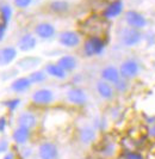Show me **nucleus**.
<instances>
[{"label": "nucleus", "instance_id": "28", "mask_svg": "<svg viewBox=\"0 0 155 159\" xmlns=\"http://www.w3.org/2000/svg\"><path fill=\"white\" fill-rule=\"evenodd\" d=\"M32 1L33 0H13V4H15L16 7L24 10V8L29 7L31 4H32Z\"/></svg>", "mask_w": 155, "mask_h": 159}, {"label": "nucleus", "instance_id": "27", "mask_svg": "<svg viewBox=\"0 0 155 159\" xmlns=\"http://www.w3.org/2000/svg\"><path fill=\"white\" fill-rule=\"evenodd\" d=\"M123 158L124 159H144L143 156L136 151H131V150H126L123 153Z\"/></svg>", "mask_w": 155, "mask_h": 159}, {"label": "nucleus", "instance_id": "17", "mask_svg": "<svg viewBox=\"0 0 155 159\" xmlns=\"http://www.w3.org/2000/svg\"><path fill=\"white\" fill-rule=\"evenodd\" d=\"M17 57V49L15 47H2L0 48V66H8L13 62Z\"/></svg>", "mask_w": 155, "mask_h": 159}, {"label": "nucleus", "instance_id": "2", "mask_svg": "<svg viewBox=\"0 0 155 159\" xmlns=\"http://www.w3.org/2000/svg\"><path fill=\"white\" fill-rule=\"evenodd\" d=\"M118 68L121 73V78L129 80V81L137 78L142 71L141 64L136 59H125L124 61L121 62Z\"/></svg>", "mask_w": 155, "mask_h": 159}, {"label": "nucleus", "instance_id": "1", "mask_svg": "<svg viewBox=\"0 0 155 159\" xmlns=\"http://www.w3.org/2000/svg\"><path fill=\"white\" fill-rule=\"evenodd\" d=\"M143 34L141 30L132 29L130 26H124L118 32V40L121 44L126 48H134L139 46L140 43L143 41Z\"/></svg>", "mask_w": 155, "mask_h": 159}, {"label": "nucleus", "instance_id": "12", "mask_svg": "<svg viewBox=\"0 0 155 159\" xmlns=\"http://www.w3.org/2000/svg\"><path fill=\"white\" fill-rule=\"evenodd\" d=\"M38 123V120L36 115L31 111H22L17 116V126L18 127H24L26 129H35Z\"/></svg>", "mask_w": 155, "mask_h": 159}, {"label": "nucleus", "instance_id": "34", "mask_svg": "<svg viewBox=\"0 0 155 159\" xmlns=\"http://www.w3.org/2000/svg\"><path fill=\"white\" fill-rule=\"evenodd\" d=\"M2 159H15V156H13V153L7 152V153H5V156H4V158Z\"/></svg>", "mask_w": 155, "mask_h": 159}, {"label": "nucleus", "instance_id": "7", "mask_svg": "<svg viewBox=\"0 0 155 159\" xmlns=\"http://www.w3.org/2000/svg\"><path fill=\"white\" fill-rule=\"evenodd\" d=\"M81 42V37L77 31L66 30L59 35V43L64 48H77Z\"/></svg>", "mask_w": 155, "mask_h": 159}, {"label": "nucleus", "instance_id": "16", "mask_svg": "<svg viewBox=\"0 0 155 159\" xmlns=\"http://www.w3.org/2000/svg\"><path fill=\"white\" fill-rule=\"evenodd\" d=\"M44 71L48 74V77H51V78L59 80H64L68 77V73L64 71L61 66H59L57 62H48L44 66Z\"/></svg>", "mask_w": 155, "mask_h": 159}, {"label": "nucleus", "instance_id": "14", "mask_svg": "<svg viewBox=\"0 0 155 159\" xmlns=\"http://www.w3.org/2000/svg\"><path fill=\"white\" fill-rule=\"evenodd\" d=\"M36 46H37V39H36V36L33 34H30V32H26V34L22 35L19 37L18 42H17L18 49L20 52H24V53L35 49Z\"/></svg>", "mask_w": 155, "mask_h": 159}, {"label": "nucleus", "instance_id": "31", "mask_svg": "<svg viewBox=\"0 0 155 159\" xmlns=\"http://www.w3.org/2000/svg\"><path fill=\"white\" fill-rule=\"evenodd\" d=\"M5 34H6V24H5V23H0V41L4 40V37H5Z\"/></svg>", "mask_w": 155, "mask_h": 159}, {"label": "nucleus", "instance_id": "32", "mask_svg": "<svg viewBox=\"0 0 155 159\" xmlns=\"http://www.w3.org/2000/svg\"><path fill=\"white\" fill-rule=\"evenodd\" d=\"M148 136L152 138V139H155V125H152L148 128Z\"/></svg>", "mask_w": 155, "mask_h": 159}, {"label": "nucleus", "instance_id": "6", "mask_svg": "<svg viewBox=\"0 0 155 159\" xmlns=\"http://www.w3.org/2000/svg\"><path fill=\"white\" fill-rule=\"evenodd\" d=\"M31 101L36 105H49L55 101V93L53 90L48 88L37 89L32 92Z\"/></svg>", "mask_w": 155, "mask_h": 159}, {"label": "nucleus", "instance_id": "22", "mask_svg": "<svg viewBox=\"0 0 155 159\" xmlns=\"http://www.w3.org/2000/svg\"><path fill=\"white\" fill-rule=\"evenodd\" d=\"M29 79L32 84H42L48 79V74L46 73L44 70H38V71H32L28 75Z\"/></svg>", "mask_w": 155, "mask_h": 159}, {"label": "nucleus", "instance_id": "15", "mask_svg": "<svg viewBox=\"0 0 155 159\" xmlns=\"http://www.w3.org/2000/svg\"><path fill=\"white\" fill-rule=\"evenodd\" d=\"M100 79L105 80V81L113 85L116 81L121 79L119 68L116 67L115 65H108V66L103 67L100 71Z\"/></svg>", "mask_w": 155, "mask_h": 159}, {"label": "nucleus", "instance_id": "23", "mask_svg": "<svg viewBox=\"0 0 155 159\" xmlns=\"http://www.w3.org/2000/svg\"><path fill=\"white\" fill-rule=\"evenodd\" d=\"M0 15H1L2 23L7 24L10 22V19H11V17H12V7L10 5H7V4L2 5L0 7Z\"/></svg>", "mask_w": 155, "mask_h": 159}, {"label": "nucleus", "instance_id": "5", "mask_svg": "<svg viewBox=\"0 0 155 159\" xmlns=\"http://www.w3.org/2000/svg\"><path fill=\"white\" fill-rule=\"evenodd\" d=\"M66 101L72 105L82 107L88 102V96L81 88H70L66 91Z\"/></svg>", "mask_w": 155, "mask_h": 159}, {"label": "nucleus", "instance_id": "30", "mask_svg": "<svg viewBox=\"0 0 155 159\" xmlns=\"http://www.w3.org/2000/svg\"><path fill=\"white\" fill-rule=\"evenodd\" d=\"M6 125H7L6 117H5V116H1V117H0V133H2V132L5 130Z\"/></svg>", "mask_w": 155, "mask_h": 159}, {"label": "nucleus", "instance_id": "8", "mask_svg": "<svg viewBox=\"0 0 155 159\" xmlns=\"http://www.w3.org/2000/svg\"><path fill=\"white\" fill-rule=\"evenodd\" d=\"M37 156H38V159H57L59 148L54 143L44 141L38 145Z\"/></svg>", "mask_w": 155, "mask_h": 159}, {"label": "nucleus", "instance_id": "25", "mask_svg": "<svg viewBox=\"0 0 155 159\" xmlns=\"http://www.w3.org/2000/svg\"><path fill=\"white\" fill-rule=\"evenodd\" d=\"M100 152L104 157H106V158H112L113 154L116 153V145L111 143H108V145H105V146L101 148Z\"/></svg>", "mask_w": 155, "mask_h": 159}, {"label": "nucleus", "instance_id": "24", "mask_svg": "<svg viewBox=\"0 0 155 159\" xmlns=\"http://www.w3.org/2000/svg\"><path fill=\"white\" fill-rule=\"evenodd\" d=\"M113 88H115V91H117V92L124 93V92H126L128 89H129V80L121 78L118 81H116V83L113 84Z\"/></svg>", "mask_w": 155, "mask_h": 159}, {"label": "nucleus", "instance_id": "4", "mask_svg": "<svg viewBox=\"0 0 155 159\" xmlns=\"http://www.w3.org/2000/svg\"><path fill=\"white\" fill-rule=\"evenodd\" d=\"M124 22L126 26H130L136 30H142L148 25L147 18L143 16L141 12L135 11V10H129L124 15Z\"/></svg>", "mask_w": 155, "mask_h": 159}, {"label": "nucleus", "instance_id": "21", "mask_svg": "<svg viewBox=\"0 0 155 159\" xmlns=\"http://www.w3.org/2000/svg\"><path fill=\"white\" fill-rule=\"evenodd\" d=\"M49 8L54 13H64L69 10V4L64 0H54L49 4Z\"/></svg>", "mask_w": 155, "mask_h": 159}, {"label": "nucleus", "instance_id": "26", "mask_svg": "<svg viewBox=\"0 0 155 159\" xmlns=\"http://www.w3.org/2000/svg\"><path fill=\"white\" fill-rule=\"evenodd\" d=\"M4 105L10 111H15L16 109L20 105V99L19 98H12V99H8L4 102Z\"/></svg>", "mask_w": 155, "mask_h": 159}, {"label": "nucleus", "instance_id": "19", "mask_svg": "<svg viewBox=\"0 0 155 159\" xmlns=\"http://www.w3.org/2000/svg\"><path fill=\"white\" fill-rule=\"evenodd\" d=\"M31 135L30 129H26L24 127H18L16 128L15 130L12 132V139L17 145H25L29 141Z\"/></svg>", "mask_w": 155, "mask_h": 159}, {"label": "nucleus", "instance_id": "3", "mask_svg": "<svg viewBox=\"0 0 155 159\" xmlns=\"http://www.w3.org/2000/svg\"><path fill=\"white\" fill-rule=\"evenodd\" d=\"M105 50V42L99 36H91L84 43V54L88 57L101 55Z\"/></svg>", "mask_w": 155, "mask_h": 159}, {"label": "nucleus", "instance_id": "33", "mask_svg": "<svg viewBox=\"0 0 155 159\" xmlns=\"http://www.w3.org/2000/svg\"><path fill=\"white\" fill-rule=\"evenodd\" d=\"M146 122H147L149 126L155 125V116H147L146 117Z\"/></svg>", "mask_w": 155, "mask_h": 159}, {"label": "nucleus", "instance_id": "13", "mask_svg": "<svg viewBox=\"0 0 155 159\" xmlns=\"http://www.w3.org/2000/svg\"><path fill=\"white\" fill-rule=\"evenodd\" d=\"M124 11L123 0H113L108 4L103 11V17L106 19H115L118 16H121Z\"/></svg>", "mask_w": 155, "mask_h": 159}, {"label": "nucleus", "instance_id": "18", "mask_svg": "<svg viewBox=\"0 0 155 159\" xmlns=\"http://www.w3.org/2000/svg\"><path fill=\"white\" fill-rule=\"evenodd\" d=\"M31 85H32V83L30 81L29 77H19L11 83L10 89L16 93H23L31 88Z\"/></svg>", "mask_w": 155, "mask_h": 159}, {"label": "nucleus", "instance_id": "10", "mask_svg": "<svg viewBox=\"0 0 155 159\" xmlns=\"http://www.w3.org/2000/svg\"><path fill=\"white\" fill-rule=\"evenodd\" d=\"M97 140V129L92 125H85L79 129V141L84 146H88Z\"/></svg>", "mask_w": 155, "mask_h": 159}, {"label": "nucleus", "instance_id": "11", "mask_svg": "<svg viewBox=\"0 0 155 159\" xmlns=\"http://www.w3.org/2000/svg\"><path fill=\"white\" fill-rule=\"evenodd\" d=\"M95 91H97L98 96L100 98H103V99H105V101L113 99L115 92H116L112 84H110V83H108V81H105V80L103 79L97 80V83H95Z\"/></svg>", "mask_w": 155, "mask_h": 159}, {"label": "nucleus", "instance_id": "20", "mask_svg": "<svg viewBox=\"0 0 155 159\" xmlns=\"http://www.w3.org/2000/svg\"><path fill=\"white\" fill-rule=\"evenodd\" d=\"M57 65L61 66L67 73H69V72H73L78 67V60L77 57L73 55H62L57 60Z\"/></svg>", "mask_w": 155, "mask_h": 159}, {"label": "nucleus", "instance_id": "29", "mask_svg": "<svg viewBox=\"0 0 155 159\" xmlns=\"http://www.w3.org/2000/svg\"><path fill=\"white\" fill-rule=\"evenodd\" d=\"M10 143L6 139H0V154H5L8 152Z\"/></svg>", "mask_w": 155, "mask_h": 159}, {"label": "nucleus", "instance_id": "9", "mask_svg": "<svg viewBox=\"0 0 155 159\" xmlns=\"http://www.w3.org/2000/svg\"><path fill=\"white\" fill-rule=\"evenodd\" d=\"M33 34L36 37H38L41 40H50L56 35V29L51 23L41 22L35 25Z\"/></svg>", "mask_w": 155, "mask_h": 159}]
</instances>
